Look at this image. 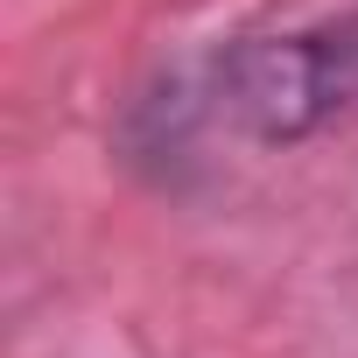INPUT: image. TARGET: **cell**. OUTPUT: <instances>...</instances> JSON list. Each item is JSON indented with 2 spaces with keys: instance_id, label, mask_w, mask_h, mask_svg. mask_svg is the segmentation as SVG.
I'll return each instance as SVG.
<instances>
[{
  "instance_id": "obj_1",
  "label": "cell",
  "mask_w": 358,
  "mask_h": 358,
  "mask_svg": "<svg viewBox=\"0 0 358 358\" xmlns=\"http://www.w3.org/2000/svg\"><path fill=\"white\" fill-rule=\"evenodd\" d=\"M358 113V8L246 36L197 78H176V120H225L253 148H302Z\"/></svg>"
}]
</instances>
